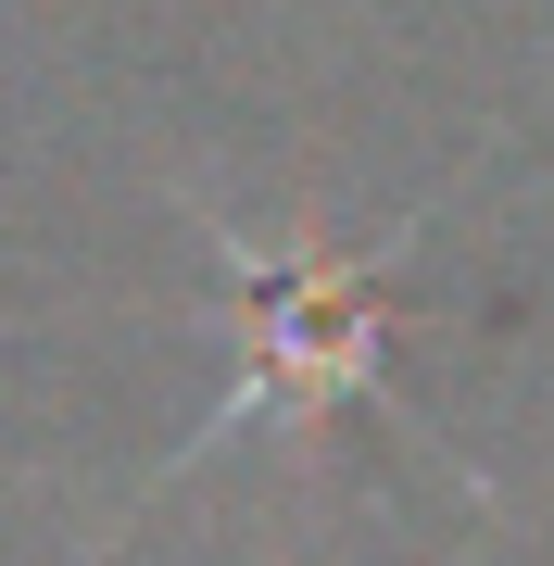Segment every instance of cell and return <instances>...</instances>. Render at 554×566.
Wrapping results in <instances>:
<instances>
[{
	"label": "cell",
	"mask_w": 554,
	"mask_h": 566,
	"mask_svg": "<svg viewBox=\"0 0 554 566\" xmlns=\"http://www.w3.org/2000/svg\"><path fill=\"white\" fill-rule=\"evenodd\" d=\"M227 264V315H240V378L202 416V441H240V428H328L341 403L378 390V340H390V252H341L315 227L290 240H252V227H215Z\"/></svg>",
	"instance_id": "cell-1"
}]
</instances>
